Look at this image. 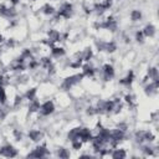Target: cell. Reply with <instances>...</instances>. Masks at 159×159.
<instances>
[{
	"mask_svg": "<svg viewBox=\"0 0 159 159\" xmlns=\"http://www.w3.org/2000/svg\"><path fill=\"white\" fill-rule=\"evenodd\" d=\"M83 77H84V76H83L82 73H77V75H72V76H70V77H66V78L63 80L62 84H61V88L65 89V91L71 89L73 86H76L77 83H80Z\"/></svg>",
	"mask_w": 159,
	"mask_h": 159,
	"instance_id": "6da1fadb",
	"label": "cell"
},
{
	"mask_svg": "<svg viewBox=\"0 0 159 159\" xmlns=\"http://www.w3.org/2000/svg\"><path fill=\"white\" fill-rule=\"evenodd\" d=\"M72 14H73V5L71 2H63L58 9L57 16L63 17V19H70L72 16Z\"/></svg>",
	"mask_w": 159,
	"mask_h": 159,
	"instance_id": "7a4b0ae2",
	"label": "cell"
},
{
	"mask_svg": "<svg viewBox=\"0 0 159 159\" xmlns=\"http://www.w3.org/2000/svg\"><path fill=\"white\" fill-rule=\"evenodd\" d=\"M39 111H40L41 116H50L55 111V104H53L52 101H46L45 103H42L40 106V109Z\"/></svg>",
	"mask_w": 159,
	"mask_h": 159,
	"instance_id": "3957f363",
	"label": "cell"
},
{
	"mask_svg": "<svg viewBox=\"0 0 159 159\" xmlns=\"http://www.w3.org/2000/svg\"><path fill=\"white\" fill-rule=\"evenodd\" d=\"M0 154L2 157H6V158H14L17 155V150L11 144H6V145L0 148Z\"/></svg>",
	"mask_w": 159,
	"mask_h": 159,
	"instance_id": "277c9868",
	"label": "cell"
},
{
	"mask_svg": "<svg viewBox=\"0 0 159 159\" xmlns=\"http://www.w3.org/2000/svg\"><path fill=\"white\" fill-rule=\"evenodd\" d=\"M47 149H46V147L45 145H41V147H36L31 153H29L27 154V157L29 158H43V157H46L47 155Z\"/></svg>",
	"mask_w": 159,
	"mask_h": 159,
	"instance_id": "5b68a950",
	"label": "cell"
},
{
	"mask_svg": "<svg viewBox=\"0 0 159 159\" xmlns=\"http://www.w3.org/2000/svg\"><path fill=\"white\" fill-rule=\"evenodd\" d=\"M78 135L82 142H89L92 139V133L86 127H78Z\"/></svg>",
	"mask_w": 159,
	"mask_h": 159,
	"instance_id": "8992f818",
	"label": "cell"
},
{
	"mask_svg": "<svg viewBox=\"0 0 159 159\" xmlns=\"http://www.w3.org/2000/svg\"><path fill=\"white\" fill-rule=\"evenodd\" d=\"M113 76H114V68H113V66L109 65V63L103 65V78H104V81H109Z\"/></svg>",
	"mask_w": 159,
	"mask_h": 159,
	"instance_id": "52a82bcc",
	"label": "cell"
},
{
	"mask_svg": "<svg viewBox=\"0 0 159 159\" xmlns=\"http://www.w3.org/2000/svg\"><path fill=\"white\" fill-rule=\"evenodd\" d=\"M142 32H143L144 37H154L155 36V32H157V29H155V26L153 24H148L142 30Z\"/></svg>",
	"mask_w": 159,
	"mask_h": 159,
	"instance_id": "ba28073f",
	"label": "cell"
},
{
	"mask_svg": "<svg viewBox=\"0 0 159 159\" xmlns=\"http://www.w3.org/2000/svg\"><path fill=\"white\" fill-rule=\"evenodd\" d=\"M29 138L32 140V142H40L42 138H43V133L41 130H37V129H32L29 132Z\"/></svg>",
	"mask_w": 159,
	"mask_h": 159,
	"instance_id": "9c48e42d",
	"label": "cell"
},
{
	"mask_svg": "<svg viewBox=\"0 0 159 159\" xmlns=\"http://www.w3.org/2000/svg\"><path fill=\"white\" fill-rule=\"evenodd\" d=\"M48 40H50V43L52 45L53 42H57V41H61V34L57 31V30H50L48 31Z\"/></svg>",
	"mask_w": 159,
	"mask_h": 159,
	"instance_id": "30bf717a",
	"label": "cell"
},
{
	"mask_svg": "<svg viewBox=\"0 0 159 159\" xmlns=\"http://www.w3.org/2000/svg\"><path fill=\"white\" fill-rule=\"evenodd\" d=\"M94 72H96V70H94L89 63L83 65V67H82V75H83L84 77H91V76L94 75Z\"/></svg>",
	"mask_w": 159,
	"mask_h": 159,
	"instance_id": "8fae6325",
	"label": "cell"
},
{
	"mask_svg": "<svg viewBox=\"0 0 159 159\" xmlns=\"http://www.w3.org/2000/svg\"><path fill=\"white\" fill-rule=\"evenodd\" d=\"M133 80H134V73H133V71H129V73L127 75V77H124L123 80H120V81H119V83H120V84H123V86L129 87V86L132 84Z\"/></svg>",
	"mask_w": 159,
	"mask_h": 159,
	"instance_id": "7c38bea8",
	"label": "cell"
},
{
	"mask_svg": "<svg viewBox=\"0 0 159 159\" xmlns=\"http://www.w3.org/2000/svg\"><path fill=\"white\" fill-rule=\"evenodd\" d=\"M111 157L114 158V159H122V158H125L127 157V153L124 149H113V152L111 153Z\"/></svg>",
	"mask_w": 159,
	"mask_h": 159,
	"instance_id": "4fadbf2b",
	"label": "cell"
},
{
	"mask_svg": "<svg viewBox=\"0 0 159 159\" xmlns=\"http://www.w3.org/2000/svg\"><path fill=\"white\" fill-rule=\"evenodd\" d=\"M92 56H93V52H92V50L91 48H84L83 51H81V57H82V61H89L91 58H92Z\"/></svg>",
	"mask_w": 159,
	"mask_h": 159,
	"instance_id": "5bb4252c",
	"label": "cell"
},
{
	"mask_svg": "<svg viewBox=\"0 0 159 159\" xmlns=\"http://www.w3.org/2000/svg\"><path fill=\"white\" fill-rule=\"evenodd\" d=\"M40 102L35 98V99H32V101H30V104H29V111H30V113H34V112H37L39 109H40Z\"/></svg>",
	"mask_w": 159,
	"mask_h": 159,
	"instance_id": "9a60e30c",
	"label": "cell"
},
{
	"mask_svg": "<svg viewBox=\"0 0 159 159\" xmlns=\"http://www.w3.org/2000/svg\"><path fill=\"white\" fill-rule=\"evenodd\" d=\"M67 138H68L70 142H73V140L80 139V135H78V128H73V129H71V130L68 132V134H67Z\"/></svg>",
	"mask_w": 159,
	"mask_h": 159,
	"instance_id": "2e32d148",
	"label": "cell"
},
{
	"mask_svg": "<svg viewBox=\"0 0 159 159\" xmlns=\"http://www.w3.org/2000/svg\"><path fill=\"white\" fill-rule=\"evenodd\" d=\"M134 138H135V142L137 143L142 144L143 142H145V130H138V132H135Z\"/></svg>",
	"mask_w": 159,
	"mask_h": 159,
	"instance_id": "e0dca14e",
	"label": "cell"
},
{
	"mask_svg": "<svg viewBox=\"0 0 159 159\" xmlns=\"http://www.w3.org/2000/svg\"><path fill=\"white\" fill-rule=\"evenodd\" d=\"M130 20L133 22L140 21L142 20V12H140V10H132V12H130Z\"/></svg>",
	"mask_w": 159,
	"mask_h": 159,
	"instance_id": "ac0fdd59",
	"label": "cell"
},
{
	"mask_svg": "<svg viewBox=\"0 0 159 159\" xmlns=\"http://www.w3.org/2000/svg\"><path fill=\"white\" fill-rule=\"evenodd\" d=\"M117 50V43L114 41H109V42H106V47H104V51L112 53Z\"/></svg>",
	"mask_w": 159,
	"mask_h": 159,
	"instance_id": "d6986e66",
	"label": "cell"
},
{
	"mask_svg": "<svg viewBox=\"0 0 159 159\" xmlns=\"http://www.w3.org/2000/svg\"><path fill=\"white\" fill-rule=\"evenodd\" d=\"M41 10H42V12H43L45 15H52V14L55 12V7H53L52 5H50V4H45Z\"/></svg>",
	"mask_w": 159,
	"mask_h": 159,
	"instance_id": "ffe728a7",
	"label": "cell"
},
{
	"mask_svg": "<svg viewBox=\"0 0 159 159\" xmlns=\"http://www.w3.org/2000/svg\"><path fill=\"white\" fill-rule=\"evenodd\" d=\"M51 53H52L53 57H61V56L65 55V50L62 47H52Z\"/></svg>",
	"mask_w": 159,
	"mask_h": 159,
	"instance_id": "44dd1931",
	"label": "cell"
},
{
	"mask_svg": "<svg viewBox=\"0 0 159 159\" xmlns=\"http://www.w3.org/2000/svg\"><path fill=\"white\" fill-rule=\"evenodd\" d=\"M148 77L154 81V80H158V68L157 67H150L148 70Z\"/></svg>",
	"mask_w": 159,
	"mask_h": 159,
	"instance_id": "7402d4cb",
	"label": "cell"
},
{
	"mask_svg": "<svg viewBox=\"0 0 159 159\" xmlns=\"http://www.w3.org/2000/svg\"><path fill=\"white\" fill-rule=\"evenodd\" d=\"M70 152H68V149H66V148H58V150H57V157H60V158H70Z\"/></svg>",
	"mask_w": 159,
	"mask_h": 159,
	"instance_id": "603a6c76",
	"label": "cell"
},
{
	"mask_svg": "<svg viewBox=\"0 0 159 159\" xmlns=\"http://www.w3.org/2000/svg\"><path fill=\"white\" fill-rule=\"evenodd\" d=\"M36 92H37L36 88H31V89H29V91L26 92V98H27L29 101L35 99V98H36Z\"/></svg>",
	"mask_w": 159,
	"mask_h": 159,
	"instance_id": "cb8c5ba5",
	"label": "cell"
},
{
	"mask_svg": "<svg viewBox=\"0 0 159 159\" xmlns=\"http://www.w3.org/2000/svg\"><path fill=\"white\" fill-rule=\"evenodd\" d=\"M0 15L9 19V7L5 5H0Z\"/></svg>",
	"mask_w": 159,
	"mask_h": 159,
	"instance_id": "d4e9b609",
	"label": "cell"
},
{
	"mask_svg": "<svg viewBox=\"0 0 159 159\" xmlns=\"http://www.w3.org/2000/svg\"><path fill=\"white\" fill-rule=\"evenodd\" d=\"M142 150H143V153H144L145 155H153V154H154V149H153L152 147H149V145H144V147L142 148Z\"/></svg>",
	"mask_w": 159,
	"mask_h": 159,
	"instance_id": "484cf974",
	"label": "cell"
},
{
	"mask_svg": "<svg viewBox=\"0 0 159 159\" xmlns=\"http://www.w3.org/2000/svg\"><path fill=\"white\" fill-rule=\"evenodd\" d=\"M71 143H72V148H73V149H76V150L81 149V147H82V140H81V139L73 140V142H71Z\"/></svg>",
	"mask_w": 159,
	"mask_h": 159,
	"instance_id": "4316f807",
	"label": "cell"
},
{
	"mask_svg": "<svg viewBox=\"0 0 159 159\" xmlns=\"http://www.w3.org/2000/svg\"><path fill=\"white\" fill-rule=\"evenodd\" d=\"M154 139H155L154 134L152 132H149V130H145V142H153Z\"/></svg>",
	"mask_w": 159,
	"mask_h": 159,
	"instance_id": "83f0119b",
	"label": "cell"
},
{
	"mask_svg": "<svg viewBox=\"0 0 159 159\" xmlns=\"http://www.w3.org/2000/svg\"><path fill=\"white\" fill-rule=\"evenodd\" d=\"M96 46H97L98 51H104L106 42H104V41H102V40H99V41H97V42H96Z\"/></svg>",
	"mask_w": 159,
	"mask_h": 159,
	"instance_id": "f1b7e54d",
	"label": "cell"
},
{
	"mask_svg": "<svg viewBox=\"0 0 159 159\" xmlns=\"http://www.w3.org/2000/svg\"><path fill=\"white\" fill-rule=\"evenodd\" d=\"M143 39H144L143 32H142V31H138V32L135 34V40H137L138 42H143Z\"/></svg>",
	"mask_w": 159,
	"mask_h": 159,
	"instance_id": "f546056e",
	"label": "cell"
},
{
	"mask_svg": "<svg viewBox=\"0 0 159 159\" xmlns=\"http://www.w3.org/2000/svg\"><path fill=\"white\" fill-rule=\"evenodd\" d=\"M86 112H87L88 116H94V114H97V112H96V107H88Z\"/></svg>",
	"mask_w": 159,
	"mask_h": 159,
	"instance_id": "4dcf8cb0",
	"label": "cell"
},
{
	"mask_svg": "<svg viewBox=\"0 0 159 159\" xmlns=\"http://www.w3.org/2000/svg\"><path fill=\"white\" fill-rule=\"evenodd\" d=\"M7 116V111L5 109V108H2V107H0V120H2L5 117Z\"/></svg>",
	"mask_w": 159,
	"mask_h": 159,
	"instance_id": "1f68e13d",
	"label": "cell"
},
{
	"mask_svg": "<svg viewBox=\"0 0 159 159\" xmlns=\"http://www.w3.org/2000/svg\"><path fill=\"white\" fill-rule=\"evenodd\" d=\"M133 98H134V97H133L132 94H127V96L124 97V101H125L128 104H132V103H133Z\"/></svg>",
	"mask_w": 159,
	"mask_h": 159,
	"instance_id": "d6a6232c",
	"label": "cell"
},
{
	"mask_svg": "<svg viewBox=\"0 0 159 159\" xmlns=\"http://www.w3.org/2000/svg\"><path fill=\"white\" fill-rule=\"evenodd\" d=\"M117 128H119V129H122L123 132H125V130L128 129V125H127L125 123H119V124L117 125Z\"/></svg>",
	"mask_w": 159,
	"mask_h": 159,
	"instance_id": "836d02e7",
	"label": "cell"
},
{
	"mask_svg": "<svg viewBox=\"0 0 159 159\" xmlns=\"http://www.w3.org/2000/svg\"><path fill=\"white\" fill-rule=\"evenodd\" d=\"M21 101H22V98H21L20 96H16V97H15V102H14V106H15V107H17V106L21 103Z\"/></svg>",
	"mask_w": 159,
	"mask_h": 159,
	"instance_id": "e575fe53",
	"label": "cell"
},
{
	"mask_svg": "<svg viewBox=\"0 0 159 159\" xmlns=\"http://www.w3.org/2000/svg\"><path fill=\"white\" fill-rule=\"evenodd\" d=\"M14 135H15L16 140H20V139L22 138V134H21V132H19V130H14Z\"/></svg>",
	"mask_w": 159,
	"mask_h": 159,
	"instance_id": "d590c367",
	"label": "cell"
},
{
	"mask_svg": "<svg viewBox=\"0 0 159 159\" xmlns=\"http://www.w3.org/2000/svg\"><path fill=\"white\" fill-rule=\"evenodd\" d=\"M6 43H7V46H9V47H14V45H15V42H14L12 40H7V42H6Z\"/></svg>",
	"mask_w": 159,
	"mask_h": 159,
	"instance_id": "8d00e7d4",
	"label": "cell"
},
{
	"mask_svg": "<svg viewBox=\"0 0 159 159\" xmlns=\"http://www.w3.org/2000/svg\"><path fill=\"white\" fill-rule=\"evenodd\" d=\"M10 2H11L12 5H17V4L20 2V0H10Z\"/></svg>",
	"mask_w": 159,
	"mask_h": 159,
	"instance_id": "74e56055",
	"label": "cell"
},
{
	"mask_svg": "<svg viewBox=\"0 0 159 159\" xmlns=\"http://www.w3.org/2000/svg\"><path fill=\"white\" fill-rule=\"evenodd\" d=\"M2 42H4V36L0 34V43H2Z\"/></svg>",
	"mask_w": 159,
	"mask_h": 159,
	"instance_id": "f35d334b",
	"label": "cell"
}]
</instances>
